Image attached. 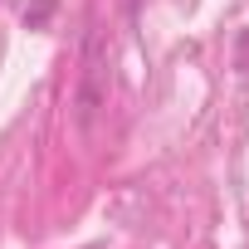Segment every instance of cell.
<instances>
[{"instance_id":"1","label":"cell","mask_w":249,"mask_h":249,"mask_svg":"<svg viewBox=\"0 0 249 249\" xmlns=\"http://www.w3.org/2000/svg\"><path fill=\"white\" fill-rule=\"evenodd\" d=\"M127 10H132V15H137V0H127Z\"/></svg>"}]
</instances>
